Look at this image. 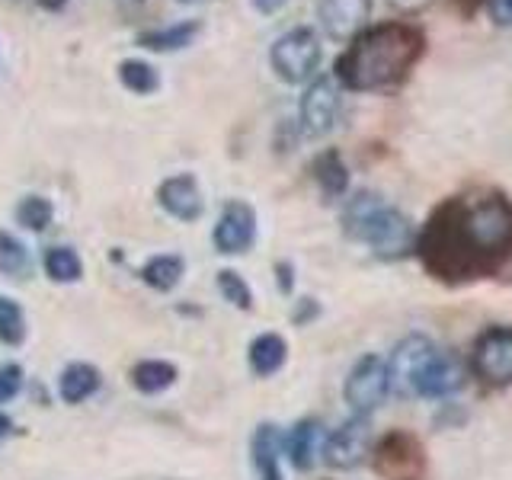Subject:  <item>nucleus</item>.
Returning <instances> with one entry per match:
<instances>
[{"mask_svg":"<svg viewBox=\"0 0 512 480\" xmlns=\"http://www.w3.org/2000/svg\"><path fill=\"white\" fill-rule=\"evenodd\" d=\"M416 250L442 279L490 276L512 260V199L503 192H477L442 202Z\"/></svg>","mask_w":512,"mask_h":480,"instance_id":"obj_1","label":"nucleus"},{"mask_svg":"<svg viewBox=\"0 0 512 480\" xmlns=\"http://www.w3.org/2000/svg\"><path fill=\"white\" fill-rule=\"evenodd\" d=\"M426 55V32L407 20L365 26L336 58V84L352 93L388 90L404 84Z\"/></svg>","mask_w":512,"mask_h":480,"instance_id":"obj_2","label":"nucleus"},{"mask_svg":"<svg viewBox=\"0 0 512 480\" xmlns=\"http://www.w3.org/2000/svg\"><path fill=\"white\" fill-rule=\"evenodd\" d=\"M343 231L365 244L381 260H400L416 250L420 231L416 224L372 192H356L343 208Z\"/></svg>","mask_w":512,"mask_h":480,"instance_id":"obj_3","label":"nucleus"},{"mask_svg":"<svg viewBox=\"0 0 512 480\" xmlns=\"http://www.w3.org/2000/svg\"><path fill=\"white\" fill-rule=\"evenodd\" d=\"M320 61H324V45H320V36L311 26H295L282 32L269 48V68L288 87L311 84Z\"/></svg>","mask_w":512,"mask_h":480,"instance_id":"obj_4","label":"nucleus"},{"mask_svg":"<svg viewBox=\"0 0 512 480\" xmlns=\"http://www.w3.org/2000/svg\"><path fill=\"white\" fill-rule=\"evenodd\" d=\"M391 394V372H388V362L375 352H368L362 356L356 365H352V372L346 375V384H343V400L349 404L352 416H368L375 413L384 397Z\"/></svg>","mask_w":512,"mask_h":480,"instance_id":"obj_5","label":"nucleus"},{"mask_svg":"<svg viewBox=\"0 0 512 480\" xmlns=\"http://www.w3.org/2000/svg\"><path fill=\"white\" fill-rule=\"evenodd\" d=\"M320 455L333 471H352L365 464L372 455V423H368V416H352L343 426L327 432Z\"/></svg>","mask_w":512,"mask_h":480,"instance_id":"obj_6","label":"nucleus"},{"mask_svg":"<svg viewBox=\"0 0 512 480\" xmlns=\"http://www.w3.org/2000/svg\"><path fill=\"white\" fill-rule=\"evenodd\" d=\"M474 372L493 388L512 384V327H490L477 336Z\"/></svg>","mask_w":512,"mask_h":480,"instance_id":"obj_7","label":"nucleus"},{"mask_svg":"<svg viewBox=\"0 0 512 480\" xmlns=\"http://www.w3.org/2000/svg\"><path fill=\"white\" fill-rule=\"evenodd\" d=\"M212 244L224 256H240L256 244V212L250 202H224L212 231Z\"/></svg>","mask_w":512,"mask_h":480,"instance_id":"obj_8","label":"nucleus"},{"mask_svg":"<svg viewBox=\"0 0 512 480\" xmlns=\"http://www.w3.org/2000/svg\"><path fill=\"white\" fill-rule=\"evenodd\" d=\"M336 116H340V90L336 77H314L301 96V128L304 135L324 138L333 132Z\"/></svg>","mask_w":512,"mask_h":480,"instance_id":"obj_9","label":"nucleus"},{"mask_svg":"<svg viewBox=\"0 0 512 480\" xmlns=\"http://www.w3.org/2000/svg\"><path fill=\"white\" fill-rule=\"evenodd\" d=\"M375 0H320L317 20L333 42H352L368 26Z\"/></svg>","mask_w":512,"mask_h":480,"instance_id":"obj_10","label":"nucleus"},{"mask_svg":"<svg viewBox=\"0 0 512 480\" xmlns=\"http://www.w3.org/2000/svg\"><path fill=\"white\" fill-rule=\"evenodd\" d=\"M375 464L388 480H420L426 468L420 448L404 432H391L375 445Z\"/></svg>","mask_w":512,"mask_h":480,"instance_id":"obj_11","label":"nucleus"},{"mask_svg":"<svg viewBox=\"0 0 512 480\" xmlns=\"http://www.w3.org/2000/svg\"><path fill=\"white\" fill-rule=\"evenodd\" d=\"M157 205L176 221H199L205 212V199H202V189L199 180L192 173H173L167 176L164 183L157 186Z\"/></svg>","mask_w":512,"mask_h":480,"instance_id":"obj_12","label":"nucleus"},{"mask_svg":"<svg viewBox=\"0 0 512 480\" xmlns=\"http://www.w3.org/2000/svg\"><path fill=\"white\" fill-rule=\"evenodd\" d=\"M464 384V372L458 359L445 356L442 349H436L432 356L420 365V372L410 381V394L416 397H452L455 391H461Z\"/></svg>","mask_w":512,"mask_h":480,"instance_id":"obj_13","label":"nucleus"},{"mask_svg":"<svg viewBox=\"0 0 512 480\" xmlns=\"http://www.w3.org/2000/svg\"><path fill=\"white\" fill-rule=\"evenodd\" d=\"M439 346L429 340L423 333H410L404 336L397 346H394V356L388 362V372H391V391L397 394H410V381L413 375L420 372V365L436 352Z\"/></svg>","mask_w":512,"mask_h":480,"instance_id":"obj_14","label":"nucleus"},{"mask_svg":"<svg viewBox=\"0 0 512 480\" xmlns=\"http://www.w3.org/2000/svg\"><path fill=\"white\" fill-rule=\"evenodd\" d=\"M202 32L199 20H180V23H170V26H157V29H141L135 36V45H141L144 52H154V55H173V52H183L196 36Z\"/></svg>","mask_w":512,"mask_h":480,"instance_id":"obj_15","label":"nucleus"},{"mask_svg":"<svg viewBox=\"0 0 512 480\" xmlns=\"http://www.w3.org/2000/svg\"><path fill=\"white\" fill-rule=\"evenodd\" d=\"M250 455H253V471L256 480H285L282 477V436L279 426L263 423L256 426L253 439H250Z\"/></svg>","mask_w":512,"mask_h":480,"instance_id":"obj_16","label":"nucleus"},{"mask_svg":"<svg viewBox=\"0 0 512 480\" xmlns=\"http://www.w3.org/2000/svg\"><path fill=\"white\" fill-rule=\"evenodd\" d=\"M320 442V423L317 420H301L288 429V436H282V452L288 455V461L295 464L298 471H311L314 468V455Z\"/></svg>","mask_w":512,"mask_h":480,"instance_id":"obj_17","label":"nucleus"},{"mask_svg":"<svg viewBox=\"0 0 512 480\" xmlns=\"http://www.w3.org/2000/svg\"><path fill=\"white\" fill-rule=\"evenodd\" d=\"M100 368L90 365V362H71L68 368L61 372L58 378V394L64 404H84V400H90L96 391H100Z\"/></svg>","mask_w":512,"mask_h":480,"instance_id":"obj_18","label":"nucleus"},{"mask_svg":"<svg viewBox=\"0 0 512 480\" xmlns=\"http://www.w3.org/2000/svg\"><path fill=\"white\" fill-rule=\"evenodd\" d=\"M285 359H288V343L279 333H260L247 349V362L256 378H269L282 372Z\"/></svg>","mask_w":512,"mask_h":480,"instance_id":"obj_19","label":"nucleus"},{"mask_svg":"<svg viewBox=\"0 0 512 480\" xmlns=\"http://www.w3.org/2000/svg\"><path fill=\"white\" fill-rule=\"evenodd\" d=\"M311 173H314V183L320 186L327 199H343L349 192V167L343 164L340 151H320L311 164Z\"/></svg>","mask_w":512,"mask_h":480,"instance_id":"obj_20","label":"nucleus"},{"mask_svg":"<svg viewBox=\"0 0 512 480\" xmlns=\"http://www.w3.org/2000/svg\"><path fill=\"white\" fill-rule=\"evenodd\" d=\"M183 276H186V260L176 253H157L138 269V279L148 288H154V292H173Z\"/></svg>","mask_w":512,"mask_h":480,"instance_id":"obj_21","label":"nucleus"},{"mask_svg":"<svg viewBox=\"0 0 512 480\" xmlns=\"http://www.w3.org/2000/svg\"><path fill=\"white\" fill-rule=\"evenodd\" d=\"M176 365L173 362H164V359H144L132 368V384L135 391L141 394H160L176 384Z\"/></svg>","mask_w":512,"mask_h":480,"instance_id":"obj_22","label":"nucleus"},{"mask_svg":"<svg viewBox=\"0 0 512 480\" xmlns=\"http://www.w3.org/2000/svg\"><path fill=\"white\" fill-rule=\"evenodd\" d=\"M119 84L135 96H151L160 90V71L144 58L119 61Z\"/></svg>","mask_w":512,"mask_h":480,"instance_id":"obj_23","label":"nucleus"},{"mask_svg":"<svg viewBox=\"0 0 512 480\" xmlns=\"http://www.w3.org/2000/svg\"><path fill=\"white\" fill-rule=\"evenodd\" d=\"M42 269H45V276L58 285L80 282V276H84V263H80L74 247H48L42 256Z\"/></svg>","mask_w":512,"mask_h":480,"instance_id":"obj_24","label":"nucleus"},{"mask_svg":"<svg viewBox=\"0 0 512 480\" xmlns=\"http://www.w3.org/2000/svg\"><path fill=\"white\" fill-rule=\"evenodd\" d=\"M16 224L32 234H42L48 224L55 221V205L52 199L45 196H23L20 202H16V212H13Z\"/></svg>","mask_w":512,"mask_h":480,"instance_id":"obj_25","label":"nucleus"},{"mask_svg":"<svg viewBox=\"0 0 512 480\" xmlns=\"http://www.w3.org/2000/svg\"><path fill=\"white\" fill-rule=\"evenodd\" d=\"M32 269V256L29 247L20 237H13L7 231H0V272L10 279H26Z\"/></svg>","mask_w":512,"mask_h":480,"instance_id":"obj_26","label":"nucleus"},{"mask_svg":"<svg viewBox=\"0 0 512 480\" xmlns=\"http://www.w3.org/2000/svg\"><path fill=\"white\" fill-rule=\"evenodd\" d=\"M26 340V314L13 298L0 295V343L23 346Z\"/></svg>","mask_w":512,"mask_h":480,"instance_id":"obj_27","label":"nucleus"},{"mask_svg":"<svg viewBox=\"0 0 512 480\" xmlns=\"http://www.w3.org/2000/svg\"><path fill=\"white\" fill-rule=\"evenodd\" d=\"M218 292H221L224 301L234 304V308H240V311H250L253 308V288L234 269H221L218 272Z\"/></svg>","mask_w":512,"mask_h":480,"instance_id":"obj_28","label":"nucleus"},{"mask_svg":"<svg viewBox=\"0 0 512 480\" xmlns=\"http://www.w3.org/2000/svg\"><path fill=\"white\" fill-rule=\"evenodd\" d=\"M23 391V368L16 362H0V404Z\"/></svg>","mask_w":512,"mask_h":480,"instance_id":"obj_29","label":"nucleus"},{"mask_svg":"<svg viewBox=\"0 0 512 480\" xmlns=\"http://www.w3.org/2000/svg\"><path fill=\"white\" fill-rule=\"evenodd\" d=\"M317 314H320V304L314 298H298L295 311H292V320H295L298 327H304V324H311Z\"/></svg>","mask_w":512,"mask_h":480,"instance_id":"obj_30","label":"nucleus"},{"mask_svg":"<svg viewBox=\"0 0 512 480\" xmlns=\"http://www.w3.org/2000/svg\"><path fill=\"white\" fill-rule=\"evenodd\" d=\"M487 13L496 26H512V0H487Z\"/></svg>","mask_w":512,"mask_h":480,"instance_id":"obj_31","label":"nucleus"},{"mask_svg":"<svg viewBox=\"0 0 512 480\" xmlns=\"http://www.w3.org/2000/svg\"><path fill=\"white\" fill-rule=\"evenodd\" d=\"M276 279H279V292L292 295V288H295V266L288 263V260H279L276 263Z\"/></svg>","mask_w":512,"mask_h":480,"instance_id":"obj_32","label":"nucleus"},{"mask_svg":"<svg viewBox=\"0 0 512 480\" xmlns=\"http://www.w3.org/2000/svg\"><path fill=\"white\" fill-rule=\"evenodd\" d=\"M388 4L400 13H407V16H416V13H423L432 0H388Z\"/></svg>","mask_w":512,"mask_h":480,"instance_id":"obj_33","label":"nucleus"},{"mask_svg":"<svg viewBox=\"0 0 512 480\" xmlns=\"http://www.w3.org/2000/svg\"><path fill=\"white\" fill-rule=\"evenodd\" d=\"M285 4H288V0H253V10L263 13V16H276Z\"/></svg>","mask_w":512,"mask_h":480,"instance_id":"obj_34","label":"nucleus"},{"mask_svg":"<svg viewBox=\"0 0 512 480\" xmlns=\"http://www.w3.org/2000/svg\"><path fill=\"white\" fill-rule=\"evenodd\" d=\"M36 4H39L45 13H61L64 7H68V0H36Z\"/></svg>","mask_w":512,"mask_h":480,"instance_id":"obj_35","label":"nucleus"},{"mask_svg":"<svg viewBox=\"0 0 512 480\" xmlns=\"http://www.w3.org/2000/svg\"><path fill=\"white\" fill-rule=\"evenodd\" d=\"M10 429H13V420L7 413H0V439H7L10 436Z\"/></svg>","mask_w":512,"mask_h":480,"instance_id":"obj_36","label":"nucleus"},{"mask_svg":"<svg viewBox=\"0 0 512 480\" xmlns=\"http://www.w3.org/2000/svg\"><path fill=\"white\" fill-rule=\"evenodd\" d=\"M180 4H192V0H180Z\"/></svg>","mask_w":512,"mask_h":480,"instance_id":"obj_37","label":"nucleus"}]
</instances>
